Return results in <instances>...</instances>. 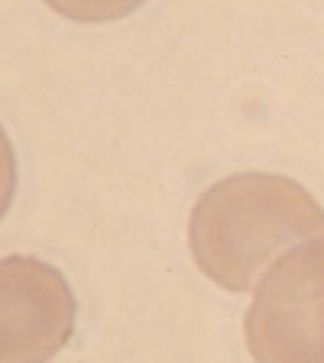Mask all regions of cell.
Segmentation results:
<instances>
[{
  "instance_id": "1",
  "label": "cell",
  "mask_w": 324,
  "mask_h": 363,
  "mask_svg": "<svg viewBox=\"0 0 324 363\" xmlns=\"http://www.w3.org/2000/svg\"><path fill=\"white\" fill-rule=\"evenodd\" d=\"M324 234V208L286 175L243 172L195 201L189 243L198 269L230 292H250L276 257Z\"/></svg>"
},
{
  "instance_id": "5",
  "label": "cell",
  "mask_w": 324,
  "mask_h": 363,
  "mask_svg": "<svg viewBox=\"0 0 324 363\" xmlns=\"http://www.w3.org/2000/svg\"><path fill=\"white\" fill-rule=\"evenodd\" d=\"M16 152H13V143H10L7 130L0 123V220L7 214V208L13 204V195H16Z\"/></svg>"
},
{
  "instance_id": "2",
  "label": "cell",
  "mask_w": 324,
  "mask_h": 363,
  "mask_svg": "<svg viewBox=\"0 0 324 363\" xmlns=\"http://www.w3.org/2000/svg\"><path fill=\"white\" fill-rule=\"evenodd\" d=\"M243 334L253 363H324V234L266 269Z\"/></svg>"
},
{
  "instance_id": "4",
  "label": "cell",
  "mask_w": 324,
  "mask_h": 363,
  "mask_svg": "<svg viewBox=\"0 0 324 363\" xmlns=\"http://www.w3.org/2000/svg\"><path fill=\"white\" fill-rule=\"evenodd\" d=\"M146 0H45L59 16L72 23H111L140 10Z\"/></svg>"
},
{
  "instance_id": "3",
  "label": "cell",
  "mask_w": 324,
  "mask_h": 363,
  "mask_svg": "<svg viewBox=\"0 0 324 363\" xmlns=\"http://www.w3.org/2000/svg\"><path fill=\"white\" fill-rule=\"evenodd\" d=\"M68 279L39 257H0V363H49L75 334Z\"/></svg>"
}]
</instances>
